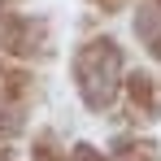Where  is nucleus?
I'll return each mask as SVG.
<instances>
[{"label":"nucleus","instance_id":"nucleus-2","mask_svg":"<svg viewBox=\"0 0 161 161\" xmlns=\"http://www.w3.org/2000/svg\"><path fill=\"white\" fill-rule=\"evenodd\" d=\"M74 161H100V157H96L92 148H79V157H74Z\"/></svg>","mask_w":161,"mask_h":161},{"label":"nucleus","instance_id":"nucleus-1","mask_svg":"<svg viewBox=\"0 0 161 161\" xmlns=\"http://www.w3.org/2000/svg\"><path fill=\"white\" fill-rule=\"evenodd\" d=\"M74 74H79V92H83V100H87L92 109H105L109 100H113V92H118L122 48H118L113 39H92V44L79 53Z\"/></svg>","mask_w":161,"mask_h":161}]
</instances>
